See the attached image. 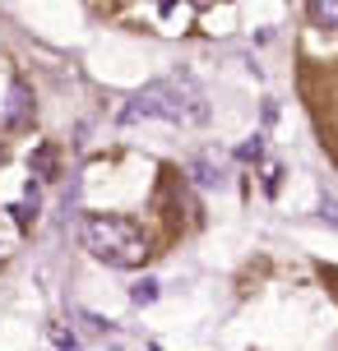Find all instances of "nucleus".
I'll use <instances>...</instances> for the list:
<instances>
[{
	"label": "nucleus",
	"mask_w": 338,
	"mask_h": 351,
	"mask_svg": "<svg viewBox=\"0 0 338 351\" xmlns=\"http://www.w3.org/2000/svg\"><path fill=\"white\" fill-rule=\"evenodd\" d=\"M79 236H84V250H89L93 259L111 263V268H139V263L153 254L139 222L116 217V213H89L84 227H79Z\"/></svg>",
	"instance_id": "nucleus-1"
},
{
	"label": "nucleus",
	"mask_w": 338,
	"mask_h": 351,
	"mask_svg": "<svg viewBox=\"0 0 338 351\" xmlns=\"http://www.w3.org/2000/svg\"><path fill=\"white\" fill-rule=\"evenodd\" d=\"M28 121H33V88L14 84L10 88V130H23Z\"/></svg>",
	"instance_id": "nucleus-3"
},
{
	"label": "nucleus",
	"mask_w": 338,
	"mask_h": 351,
	"mask_svg": "<svg viewBox=\"0 0 338 351\" xmlns=\"http://www.w3.org/2000/svg\"><path fill=\"white\" fill-rule=\"evenodd\" d=\"M153 287H158V282H139V287H135V300H139V305H148V300L158 296V291H153Z\"/></svg>",
	"instance_id": "nucleus-6"
},
{
	"label": "nucleus",
	"mask_w": 338,
	"mask_h": 351,
	"mask_svg": "<svg viewBox=\"0 0 338 351\" xmlns=\"http://www.w3.org/2000/svg\"><path fill=\"white\" fill-rule=\"evenodd\" d=\"M311 10V23L324 28V33H338V0H306Z\"/></svg>",
	"instance_id": "nucleus-4"
},
{
	"label": "nucleus",
	"mask_w": 338,
	"mask_h": 351,
	"mask_svg": "<svg viewBox=\"0 0 338 351\" xmlns=\"http://www.w3.org/2000/svg\"><path fill=\"white\" fill-rule=\"evenodd\" d=\"M0 259H5V236H0Z\"/></svg>",
	"instance_id": "nucleus-7"
},
{
	"label": "nucleus",
	"mask_w": 338,
	"mask_h": 351,
	"mask_svg": "<svg viewBox=\"0 0 338 351\" xmlns=\"http://www.w3.org/2000/svg\"><path fill=\"white\" fill-rule=\"evenodd\" d=\"M33 167H37V171H42V180H52V167H56V153H52V148H37V153H33Z\"/></svg>",
	"instance_id": "nucleus-5"
},
{
	"label": "nucleus",
	"mask_w": 338,
	"mask_h": 351,
	"mask_svg": "<svg viewBox=\"0 0 338 351\" xmlns=\"http://www.w3.org/2000/svg\"><path fill=\"white\" fill-rule=\"evenodd\" d=\"M195 5H214V0H195Z\"/></svg>",
	"instance_id": "nucleus-8"
},
{
	"label": "nucleus",
	"mask_w": 338,
	"mask_h": 351,
	"mask_svg": "<svg viewBox=\"0 0 338 351\" xmlns=\"http://www.w3.org/2000/svg\"><path fill=\"white\" fill-rule=\"evenodd\" d=\"M125 121H177V125H190V121H204V97L199 88L177 74V79H158V84L139 88L130 106H125Z\"/></svg>",
	"instance_id": "nucleus-2"
}]
</instances>
